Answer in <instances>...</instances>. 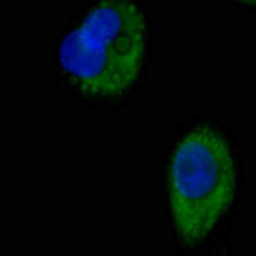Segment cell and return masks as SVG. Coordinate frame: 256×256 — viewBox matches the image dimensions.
<instances>
[{
	"label": "cell",
	"mask_w": 256,
	"mask_h": 256,
	"mask_svg": "<svg viewBox=\"0 0 256 256\" xmlns=\"http://www.w3.org/2000/svg\"><path fill=\"white\" fill-rule=\"evenodd\" d=\"M146 22L130 0H103L61 43L59 65L84 95L112 98L127 92L140 74Z\"/></svg>",
	"instance_id": "cell-1"
},
{
	"label": "cell",
	"mask_w": 256,
	"mask_h": 256,
	"mask_svg": "<svg viewBox=\"0 0 256 256\" xmlns=\"http://www.w3.org/2000/svg\"><path fill=\"white\" fill-rule=\"evenodd\" d=\"M245 3H249V4H256V0H239Z\"/></svg>",
	"instance_id": "cell-4"
},
{
	"label": "cell",
	"mask_w": 256,
	"mask_h": 256,
	"mask_svg": "<svg viewBox=\"0 0 256 256\" xmlns=\"http://www.w3.org/2000/svg\"><path fill=\"white\" fill-rule=\"evenodd\" d=\"M228 227L226 226L223 233L217 236V238L209 246V249L203 256H230L229 241H228V232H229Z\"/></svg>",
	"instance_id": "cell-3"
},
{
	"label": "cell",
	"mask_w": 256,
	"mask_h": 256,
	"mask_svg": "<svg viewBox=\"0 0 256 256\" xmlns=\"http://www.w3.org/2000/svg\"><path fill=\"white\" fill-rule=\"evenodd\" d=\"M235 190L236 165L225 138L208 127L189 132L172 155L168 177L173 221L186 244L212 232L230 208Z\"/></svg>",
	"instance_id": "cell-2"
}]
</instances>
